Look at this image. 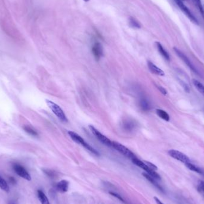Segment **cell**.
Masks as SVG:
<instances>
[{"label":"cell","mask_w":204,"mask_h":204,"mask_svg":"<svg viewBox=\"0 0 204 204\" xmlns=\"http://www.w3.org/2000/svg\"><path fill=\"white\" fill-rule=\"evenodd\" d=\"M193 84L195 87L197 91L200 92L204 97V86L199 81L196 79H193L192 80Z\"/></svg>","instance_id":"20"},{"label":"cell","mask_w":204,"mask_h":204,"mask_svg":"<svg viewBox=\"0 0 204 204\" xmlns=\"http://www.w3.org/2000/svg\"><path fill=\"white\" fill-rule=\"evenodd\" d=\"M132 161L134 164L138 166V167H140L142 169H143V170H145L147 174L150 175L151 176L154 178L155 179H156L157 180H161V176H159V174H158V173L156 172V171H153V170H151V168H149L145 164V162L143 161H142L139 160L137 158L132 159Z\"/></svg>","instance_id":"3"},{"label":"cell","mask_w":204,"mask_h":204,"mask_svg":"<svg viewBox=\"0 0 204 204\" xmlns=\"http://www.w3.org/2000/svg\"><path fill=\"white\" fill-rule=\"evenodd\" d=\"M9 204H15L14 203H13V202H11V203H10Z\"/></svg>","instance_id":"32"},{"label":"cell","mask_w":204,"mask_h":204,"mask_svg":"<svg viewBox=\"0 0 204 204\" xmlns=\"http://www.w3.org/2000/svg\"><path fill=\"white\" fill-rule=\"evenodd\" d=\"M157 88H158V90H159V92H161L162 94H164L165 96L167 95V90L165 89L164 87H161V86H157Z\"/></svg>","instance_id":"29"},{"label":"cell","mask_w":204,"mask_h":204,"mask_svg":"<svg viewBox=\"0 0 204 204\" xmlns=\"http://www.w3.org/2000/svg\"><path fill=\"white\" fill-rule=\"evenodd\" d=\"M147 66H148L149 70L151 71V72L153 73V74L157 75L159 76H164V72L161 69L158 67V66H156L151 61L147 62Z\"/></svg>","instance_id":"13"},{"label":"cell","mask_w":204,"mask_h":204,"mask_svg":"<svg viewBox=\"0 0 204 204\" xmlns=\"http://www.w3.org/2000/svg\"><path fill=\"white\" fill-rule=\"evenodd\" d=\"M143 162H145V164L146 165H147L149 168H151V169L152 170H153V171H157V170H158V168H157V167L155 165L152 164V163L150 162H149V161H143Z\"/></svg>","instance_id":"25"},{"label":"cell","mask_w":204,"mask_h":204,"mask_svg":"<svg viewBox=\"0 0 204 204\" xmlns=\"http://www.w3.org/2000/svg\"><path fill=\"white\" fill-rule=\"evenodd\" d=\"M180 84L182 86V87H183V88H184V91L186 92H190V89H189V86H187L186 83H184V82H183V81H180Z\"/></svg>","instance_id":"28"},{"label":"cell","mask_w":204,"mask_h":204,"mask_svg":"<svg viewBox=\"0 0 204 204\" xmlns=\"http://www.w3.org/2000/svg\"><path fill=\"white\" fill-rule=\"evenodd\" d=\"M37 195L38 197L40 200L41 204H50L48 201V199L45 193L41 190H38L37 191Z\"/></svg>","instance_id":"18"},{"label":"cell","mask_w":204,"mask_h":204,"mask_svg":"<svg viewBox=\"0 0 204 204\" xmlns=\"http://www.w3.org/2000/svg\"><path fill=\"white\" fill-rule=\"evenodd\" d=\"M122 127L125 132H130L136 129L137 123L132 119H126L122 123Z\"/></svg>","instance_id":"10"},{"label":"cell","mask_w":204,"mask_h":204,"mask_svg":"<svg viewBox=\"0 0 204 204\" xmlns=\"http://www.w3.org/2000/svg\"><path fill=\"white\" fill-rule=\"evenodd\" d=\"M185 166L191 171H195V172H196L197 173H199V174H200L201 175L204 176V171L202 169L200 168L199 167H198L197 166L192 164L191 162H188V163L185 164Z\"/></svg>","instance_id":"17"},{"label":"cell","mask_w":204,"mask_h":204,"mask_svg":"<svg viewBox=\"0 0 204 204\" xmlns=\"http://www.w3.org/2000/svg\"><path fill=\"white\" fill-rule=\"evenodd\" d=\"M109 193H110L112 196H113V197L118 198L119 201H122V202H124V203H125V201H124V199L122 197H121V195H119L118 194V193H115V192H109Z\"/></svg>","instance_id":"26"},{"label":"cell","mask_w":204,"mask_h":204,"mask_svg":"<svg viewBox=\"0 0 204 204\" xmlns=\"http://www.w3.org/2000/svg\"><path fill=\"white\" fill-rule=\"evenodd\" d=\"M168 155L171 158H174L178 161L184 163V164L190 162V159L183 153L174 149H171L168 152Z\"/></svg>","instance_id":"7"},{"label":"cell","mask_w":204,"mask_h":204,"mask_svg":"<svg viewBox=\"0 0 204 204\" xmlns=\"http://www.w3.org/2000/svg\"><path fill=\"white\" fill-rule=\"evenodd\" d=\"M142 175L145 177L149 182H151V183L152 184H153L154 186H155L158 189H159V191H161V192H164V189H163V188L159 185V184H158V182H157V180L156 179H155L154 178L152 177V176H151L150 175H149L148 174H147L146 172H143V173H142Z\"/></svg>","instance_id":"14"},{"label":"cell","mask_w":204,"mask_h":204,"mask_svg":"<svg viewBox=\"0 0 204 204\" xmlns=\"http://www.w3.org/2000/svg\"><path fill=\"white\" fill-rule=\"evenodd\" d=\"M112 147L127 158L131 159L137 158L135 154L132 152L127 147H125V146L119 143L118 142H112Z\"/></svg>","instance_id":"4"},{"label":"cell","mask_w":204,"mask_h":204,"mask_svg":"<svg viewBox=\"0 0 204 204\" xmlns=\"http://www.w3.org/2000/svg\"><path fill=\"white\" fill-rule=\"evenodd\" d=\"M198 190L204 193V181H199L198 186H197Z\"/></svg>","instance_id":"27"},{"label":"cell","mask_w":204,"mask_h":204,"mask_svg":"<svg viewBox=\"0 0 204 204\" xmlns=\"http://www.w3.org/2000/svg\"><path fill=\"white\" fill-rule=\"evenodd\" d=\"M183 1H184V0H183Z\"/></svg>","instance_id":"33"},{"label":"cell","mask_w":204,"mask_h":204,"mask_svg":"<svg viewBox=\"0 0 204 204\" xmlns=\"http://www.w3.org/2000/svg\"><path fill=\"white\" fill-rule=\"evenodd\" d=\"M89 128L90 129L91 132H92V134L94 135V136L97 138L101 143H102L103 144L105 145L106 146L112 147V142L110 139H109L107 137H106L105 136H104L103 134H102L94 126L89 125Z\"/></svg>","instance_id":"6"},{"label":"cell","mask_w":204,"mask_h":204,"mask_svg":"<svg viewBox=\"0 0 204 204\" xmlns=\"http://www.w3.org/2000/svg\"><path fill=\"white\" fill-rule=\"evenodd\" d=\"M25 132H27V134L32 136H37L38 135V132H36L35 130H33V128L29 126H25L23 128Z\"/></svg>","instance_id":"23"},{"label":"cell","mask_w":204,"mask_h":204,"mask_svg":"<svg viewBox=\"0 0 204 204\" xmlns=\"http://www.w3.org/2000/svg\"><path fill=\"white\" fill-rule=\"evenodd\" d=\"M46 103L47 105L52 110L53 113L59 119L60 121H62V122L67 121V119L65 112L62 110V109L59 106L57 105L56 103H54L52 101H50L49 100H46Z\"/></svg>","instance_id":"2"},{"label":"cell","mask_w":204,"mask_h":204,"mask_svg":"<svg viewBox=\"0 0 204 204\" xmlns=\"http://www.w3.org/2000/svg\"></svg>","instance_id":"34"},{"label":"cell","mask_w":204,"mask_h":204,"mask_svg":"<svg viewBox=\"0 0 204 204\" xmlns=\"http://www.w3.org/2000/svg\"><path fill=\"white\" fill-rule=\"evenodd\" d=\"M154 199L157 204H164L157 197H154Z\"/></svg>","instance_id":"30"},{"label":"cell","mask_w":204,"mask_h":204,"mask_svg":"<svg viewBox=\"0 0 204 204\" xmlns=\"http://www.w3.org/2000/svg\"><path fill=\"white\" fill-rule=\"evenodd\" d=\"M92 53L95 59L97 60H99L103 56V47L99 42H96L92 45Z\"/></svg>","instance_id":"11"},{"label":"cell","mask_w":204,"mask_h":204,"mask_svg":"<svg viewBox=\"0 0 204 204\" xmlns=\"http://www.w3.org/2000/svg\"><path fill=\"white\" fill-rule=\"evenodd\" d=\"M68 134H69V137L71 138L73 141L75 142V143L81 145L84 148H86L87 150H88V151L92 152L93 154H94V155H96L97 156L100 155L99 152L96 151L94 148H93L92 146H91L88 143H87L86 141L84 140V138H82L79 135H78V134H77L76 132L70 131V132H68Z\"/></svg>","instance_id":"1"},{"label":"cell","mask_w":204,"mask_h":204,"mask_svg":"<svg viewBox=\"0 0 204 204\" xmlns=\"http://www.w3.org/2000/svg\"><path fill=\"white\" fill-rule=\"evenodd\" d=\"M174 1L177 5L178 7L180 8V9L183 12V13L189 18V19L191 20L192 23L197 25H199L197 19L193 15V14L191 13L189 9L184 5V3L182 0H174Z\"/></svg>","instance_id":"5"},{"label":"cell","mask_w":204,"mask_h":204,"mask_svg":"<svg viewBox=\"0 0 204 204\" xmlns=\"http://www.w3.org/2000/svg\"><path fill=\"white\" fill-rule=\"evenodd\" d=\"M13 170L20 177L23 178L27 181L31 180V176L27 170L21 165L14 164L13 165Z\"/></svg>","instance_id":"8"},{"label":"cell","mask_w":204,"mask_h":204,"mask_svg":"<svg viewBox=\"0 0 204 204\" xmlns=\"http://www.w3.org/2000/svg\"><path fill=\"white\" fill-rule=\"evenodd\" d=\"M129 24H130V27H132L137 28V29L140 28V25L137 22V21L132 17H130V19H129Z\"/></svg>","instance_id":"24"},{"label":"cell","mask_w":204,"mask_h":204,"mask_svg":"<svg viewBox=\"0 0 204 204\" xmlns=\"http://www.w3.org/2000/svg\"><path fill=\"white\" fill-rule=\"evenodd\" d=\"M156 46L158 48V52L161 54V55L165 59L169 61L170 59V55L168 52L165 50L164 48L162 46V44L159 42H156Z\"/></svg>","instance_id":"16"},{"label":"cell","mask_w":204,"mask_h":204,"mask_svg":"<svg viewBox=\"0 0 204 204\" xmlns=\"http://www.w3.org/2000/svg\"><path fill=\"white\" fill-rule=\"evenodd\" d=\"M83 1H84L85 2H88V1H89L90 0H83Z\"/></svg>","instance_id":"31"},{"label":"cell","mask_w":204,"mask_h":204,"mask_svg":"<svg viewBox=\"0 0 204 204\" xmlns=\"http://www.w3.org/2000/svg\"><path fill=\"white\" fill-rule=\"evenodd\" d=\"M139 104L141 109L144 111H148L151 109V103L149 100L144 97H142L140 99Z\"/></svg>","instance_id":"15"},{"label":"cell","mask_w":204,"mask_h":204,"mask_svg":"<svg viewBox=\"0 0 204 204\" xmlns=\"http://www.w3.org/2000/svg\"><path fill=\"white\" fill-rule=\"evenodd\" d=\"M195 5L197 7V10H199V13L201 14L202 17L204 20V8L202 4L201 0H193Z\"/></svg>","instance_id":"21"},{"label":"cell","mask_w":204,"mask_h":204,"mask_svg":"<svg viewBox=\"0 0 204 204\" xmlns=\"http://www.w3.org/2000/svg\"><path fill=\"white\" fill-rule=\"evenodd\" d=\"M0 188L2 191L8 192L10 191L9 186L7 184V182L0 176Z\"/></svg>","instance_id":"22"},{"label":"cell","mask_w":204,"mask_h":204,"mask_svg":"<svg viewBox=\"0 0 204 204\" xmlns=\"http://www.w3.org/2000/svg\"><path fill=\"white\" fill-rule=\"evenodd\" d=\"M156 112H157V114L158 115V116L159 118L164 119V121H167V122L170 121V115H168V113L167 112H165L164 110L158 109H157Z\"/></svg>","instance_id":"19"},{"label":"cell","mask_w":204,"mask_h":204,"mask_svg":"<svg viewBox=\"0 0 204 204\" xmlns=\"http://www.w3.org/2000/svg\"><path fill=\"white\" fill-rule=\"evenodd\" d=\"M173 49H174L175 53L177 54L178 56L184 62V63L187 66H188L193 72H195V73H197V74L199 73L198 71H197V69L195 67V66H193V65L192 63V62L190 61V60L188 59V57L184 54V53L182 52L180 50H178L177 48H176V47H174Z\"/></svg>","instance_id":"9"},{"label":"cell","mask_w":204,"mask_h":204,"mask_svg":"<svg viewBox=\"0 0 204 204\" xmlns=\"http://www.w3.org/2000/svg\"><path fill=\"white\" fill-rule=\"evenodd\" d=\"M69 182L66 180H62L56 185V190L60 193H65L69 189Z\"/></svg>","instance_id":"12"}]
</instances>
